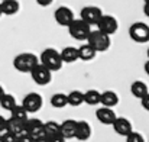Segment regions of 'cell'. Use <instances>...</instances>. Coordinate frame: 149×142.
Returning a JSON list of instances; mask_svg holds the SVG:
<instances>
[{"label": "cell", "instance_id": "cell-37", "mask_svg": "<svg viewBox=\"0 0 149 142\" xmlns=\"http://www.w3.org/2000/svg\"><path fill=\"white\" fill-rule=\"evenodd\" d=\"M143 13H145V16L149 17V4H145V6H143Z\"/></svg>", "mask_w": 149, "mask_h": 142}, {"label": "cell", "instance_id": "cell-32", "mask_svg": "<svg viewBox=\"0 0 149 142\" xmlns=\"http://www.w3.org/2000/svg\"><path fill=\"white\" fill-rule=\"evenodd\" d=\"M52 1H54V0H36V3H38L41 7H47V6H49V4H52Z\"/></svg>", "mask_w": 149, "mask_h": 142}, {"label": "cell", "instance_id": "cell-39", "mask_svg": "<svg viewBox=\"0 0 149 142\" xmlns=\"http://www.w3.org/2000/svg\"><path fill=\"white\" fill-rule=\"evenodd\" d=\"M145 1V4H149V0H143Z\"/></svg>", "mask_w": 149, "mask_h": 142}, {"label": "cell", "instance_id": "cell-12", "mask_svg": "<svg viewBox=\"0 0 149 142\" xmlns=\"http://www.w3.org/2000/svg\"><path fill=\"white\" fill-rule=\"evenodd\" d=\"M96 118H97V120H99L100 123H103V125H111L113 126L114 120L117 119V115H116V112L113 109L103 107L101 106V107H99L96 110Z\"/></svg>", "mask_w": 149, "mask_h": 142}, {"label": "cell", "instance_id": "cell-21", "mask_svg": "<svg viewBox=\"0 0 149 142\" xmlns=\"http://www.w3.org/2000/svg\"><path fill=\"white\" fill-rule=\"evenodd\" d=\"M96 55H97V52L88 44H84L78 48V59H81V61H91L96 58Z\"/></svg>", "mask_w": 149, "mask_h": 142}, {"label": "cell", "instance_id": "cell-7", "mask_svg": "<svg viewBox=\"0 0 149 142\" xmlns=\"http://www.w3.org/2000/svg\"><path fill=\"white\" fill-rule=\"evenodd\" d=\"M117 29H119V22L111 15H103L101 19L99 20V23H97V31L109 35V36L114 35L117 32Z\"/></svg>", "mask_w": 149, "mask_h": 142}, {"label": "cell", "instance_id": "cell-10", "mask_svg": "<svg viewBox=\"0 0 149 142\" xmlns=\"http://www.w3.org/2000/svg\"><path fill=\"white\" fill-rule=\"evenodd\" d=\"M54 17H55V22H56L59 26L68 28V26L71 25V22L75 19V15H74V12H72L70 7H67V6H59V7L55 10Z\"/></svg>", "mask_w": 149, "mask_h": 142}, {"label": "cell", "instance_id": "cell-28", "mask_svg": "<svg viewBox=\"0 0 149 142\" xmlns=\"http://www.w3.org/2000/svg\"><path fill=\"white\" fill-rule=\"evenodd\" d=\"M126 142H145V138L142 136V134L133 131L132 134H129L126 136Z\"/></svg>", "mask_w": 149, "mask_h": 142}, {"label": "cell", "instance_id": "cell-41", "mask_svg": "<svg viewBox=\"0 0 149 142\" xmlns=\"http://www.w3.org/2000/svg\"><path fill=\"white\" fill-rule=\"evenodd\" d=\"M1 15H3V13H1V9H0V16H1Z\"/></svg>", "mask_w": 149, "mask_h": 142}, {"label": "cell", "instance_id": "cell-15", "mask_svg": "<svg viewBox=\"0 0 149 142\" xmlns=\"http://www.w3.org/2000/svg\"><path fill=\"white\" fill-rule=\"evenodd\" d=\"M91 136V126L86 120H77V129H75V139L78 141H87Z\"/></svg>", "mask_w": 149, "mask_h": 142}, {"label": "cell", "instance_id": "cell-26", "mask_svg": "<svg viewBox=\"0 0 149 142\" xmlns=\"http://www.w3.org/2000/svg\"><path fill=\"white\" fill-rule=\"evenodd\" d=\"M67 104H68V99H67V94L64 93H55L51 97V106L55 109H62Z\"/></svg>", "mask_w": 149, "mask_h": 142}, {"label": "cell", "instance_id": "cell-29", "mask_svg": "<svg viewBox=\"0 0 149 142\" xmlns=\"http://www.w3.org/2000/svg\"><path fill=\"white\" fill-rule=\"evenodd\" d=\"M0 142H17V136L10 134V132H1V136H0Z\"/></svg>", "mask_w": 149, "mask_h": 142}, {"label": "cell", "instance_id": "cell-36", "mask_svg": "<svg viewBox=\"0 0 149 142\" xmlns=\"http://www.w3.org/2000/svg\"><path fill=\"white\" fill-rule=\"evenodd\" d=\"M143 70H145V73L149 76V59H146V62H145V65H143Z\"/></svg>", "mask_w": 149, "mask_h": 142}, {"label": "cell", "instance_id": "cell-8", "mask_svg": "<svg viewBox=\"0 0 149 142\" xmlns=\"http://www.w3.org/2000/svg\"><path fill=\"white\" fill-rule=\"evenodd\" d=\"M42 104H44L42 96L39 94V93H35V92L26 94L23 97V101H22V106H23V109L28 113H36V112H39L41 107H42Z\"/></svg>", "mask_w": 149, "mask_h": 142}, {"label": "cell", "instance_id": "cell-3", "mask_svg": "<svg viewBox=\"0 0 149 142\" xmlns=\"http://www.w3.org/2000/svg\"><path fill=\"white\" fill-rule=\"evenodd\" d=\"M87 44L93 48L96 52H106L110 45H111V41H110V36L100 32L97 29L91 31L88 38H87Z\"/></svg>", "mask_w": 149, "mask_h": 142}, {"label": "cell", "instance_id": "cell-17", "mask_svg": "<svg viewBox=\"0 0 149 142\" xmlns=\"http://www.w3.org/2000/svg\"><path fill=\"white\" fill-rule=\"evenodd\" d=\"M4 131L19 136L20 134L25 132V122H19L13 118H9V119H6V129Z\"/></svg>", "mask_w": 149, "mask_h": 142}, {"label": "cell", "instance_id": "cell-16", "mask_svg": "<svg viewBox=\"0 0 149 142\" xmlns=\"http://www.w3.org/2000/svg\"><path fill=\"white\" fill-rule=\"evenodd\" d=\"M119 103V96L116 92H111V90H106L101 93V99H100V104L103 107H110L113 109L114 106H117Z\"/></svg>", "mask_w": 149, "mask_h": 142}, {"label": "cell", "instance_id": "cell-19", "mask_svg": "<svg viewBox=\"0 0 149 142\" xmlns=\"http://www.w3.org/2000/svg\"><path fill=\"white\" fill-rule=\"evenodd\" d=\"M59 54H61V59L64 64H71L78 59V48L75 47L62 48V51H59Z\"/></svg>", "mask_w": 149, "mask_h": 142}, {"label": "cell", "instance_id": "cell-2", "mask_svg": "<svg viewBox=\"0 0 149 142\" xmlns=\"http://www.w3.org/2000/svg\"><path fill=\"white\" fill-rule=\"evenodd\" d=\"M38 64H39V58L32 52H22L16 55L13 59V67L19 73H31Z\"/></svg>", "mask_w": 149, "mask_h": 142}, {"label": "cell", "instance_id": "cell-14", "mask_svg": "<svg viewBox=\"0 0 149 142\" xmlns=\"http://www.w3.org/2000/svg\"><path fill=\"white\" fill-rule=\"evenodd\" d=\"M75 129H77V120L67 119L62 123H59V135L67 141L75 138Z\"/></svg>", "mask_w": 149, "mask_h": 142}, {"label": "cell", "instance_id": "cell-4", "mask_svg": "<svg viewBox=\"0 0 149 142\" xmlns=\"http://www.w3.org/2000/svg\"><path fill=\"white\" fill-rule=\"evenodd\" d=\"M67 29H68L70 35H71L74 39H77V41H87V38H88V35H90V32H91V26L87 25V23H86L84 20H81L80 17H78V19L75 17Z\"/></svg>", "mask_w": 149, "mask_h": 142}, {"label": "cell", "instance_id": "cell-5", "mask_svg": "<svg viewBox=\"0 0 149 142\" xmlns=\"http://www.w3.org/2000/svg\"><path fill=\"white\" fill-rule=\"evenodd\" d=\"M129 36L133 42L138 44L149 42V26L145 22H135L129 28Z\"/></svg>", "mask_w": 149, "mask_h": 142}, {"label": "cell", "instance_id": "cell-1", "mask_svg": "<svg viewBox=\"0 0 149 142\" xmlns=\"http://www.w3.org/2000/svg\"><path fill=\"white\" fill-rule=\"evenodd\" d=\"M39 64H42L45 68H48L51 73L59 71L62 68V65H64V62L61 59V54L55 48H45L41 52V55H39Z\"/></svg>", "mask_w": 149, "mask_h": 142}, {"label": "cell", "instance_id": "cell-25", "mask_svg": "<svg viewBox=\"0 0 149 142\" xmlns=\"http://www.w3.org/2000/svg\"><path fill=\"white\" fill-rule=\"evenodd\" d=\"M44 132L48 138H52V136H56L59 135V123L55 122V120H48L44 123Z\"/></svg>", "mask_w": 149, "mask_h": 142}, {"label": "cell", "instance_id": "cell-31", "mask_svg": "<svg viewBox=\"0 0 149 142\" xmlns=\"http://www.w3.org/2000/svg\"><path fill=\"white\" fill-rule=\"evenodd\" d=\"M141 104H142V107L145 109V110H148L149 112V93L143 99H141Z\"/></svg>", "mask_w": 149, "mask_h": 142}, {"label": "cell", "instance_id": "cell-40", "mask_svg": "<svg viewBox=\"0 0 149 142\" xmlns=\"http://www.w3.org/2000/svg\"><path fill=\"white\" fill-rule=\"evenodd\" d=\"M148 59H149V48H148Z\"/></svg>", "mask_w": 149, "mask_h": 142}, {"label": "cell", "instance_id": "cell-20", "mask_svg": "<svg viewBox=\"0 0 149 142\" xmlns=\"http://www.w3.org/2000/svg\"><path fill=\"white\" fill-rule=\"evenodd\" d=\"M130 93H132L133 97H136V99H143V97L149 93L148 86H146L143 81L136 80V81H133L132 86H130Z\"/></svg>", "mask_w": 149, "mask_h": 142}, {"label": "cell", "instance_id": "cell-23", "mask_svg": "<svg viewBox=\"0 0 149 142\" xmlns=\"http://www.w3.org/2000/svg\"><path fill=\"white\" fill-rule=\"evenodd\" d=\"M68 99V104L70 106H74V107H78L84 103V93L80 92V90H72L67 94Z\"/></svg>", "mask_w": 149, "mask_h": 142}, {"label": "cell", "instance_id": "cell-33", "mask_svg": "<svg viewBox=\"0 0 149 142\" xmlns=\"http://www.w3.org/2000/svg\"><path fill=\"white\" fill-rule=\"evenodd\" d=\"M4 129H6V118H3L0 115V134L4 132Z\"/></svg>", "mask_w": 149, "mask_h": 142}, {"label": "cell", "instance_id": "cell-13", "mask_svg": "<svg viewBox=\"0 0 149 142\" xmlns=\"http://www.w3.org/2000/svg\"><path fill=\"white\" fill-rule=\"evenodd\" d=\"M113 129H114V132H116L117 135L125 136V138H126L129 134L133 132L132 122H130L129 119H126V118H117V119L114 120V123H113Z\"/></svg>", "mask_w": 149, "mask_h": 142}, {"label": "cell", "instance_id": "cell-9", "mask_svg": "<svg viewBox=\"0 0 149 142\" xmlns=\"http://www.w3.org/2000/svg\"><path fill=\"white\" fill-rule=\"evenodd\" d=\"M29 74H31L32 80L38 86H47V84H49L51 80H52V73L48 68H45L42 64H38Z\"/></svg>", "mask_w": 149, "mask_h": 142}, {"label": "cell", "instance_id": "cell-42", "mask_svg": "<svg viewBox=\"0 0 149 142\" xmlns=\"http://www.w3.org/2000/svg\"><path fill=\"white\" fill-rule=\"evenodd\" d=\"M0 136H1V134H0Z\"/></svg>", "mask_w": 149, "mask_h": 142}, {"label": "cell", "instance_id": "cell-30", "mask_svg": "<svg viewBox=\"0 0 149 142\" xmlns=\"http://www.w3.org/2000/svg\"><path fill=\"white\" fill-rule=\"evenodd\" d=\"M35 139L29 135V134H26V132H23V134H20L19 136H17V142H33Z\"/></svg>", "mask_w": 149, "mask_h": 142}, {"label": "cell", "instance_id": "cell-18", "mask_svg": "<svg viewBox=\"0 0 149 142\" xmlns=\"http://www.w3.org/2000/svg\"><path fill=\"white\" fill-rule=\"evenodd\" d=\"M0 9H1V13L6 15V16H13L19 12L20 9V3L17 0H3L0 3Z\"/></svg>", "mask_w": 149, "mask_h": 142}, {"label": "cell", "instance_id": "cell-6", "mask_svg": "<svg viewBox=\"0 0 149 142\" xmlns=\"http://www.w3.org/2000/svg\"><path fill=\"white\" fill-rule=\"evenodd\" d=\"M101 16H103V12L97 6H84L80 12V19L84 20L90 26H97Z\"/></svg>", "mask_w": 149, "mask_h": 142}, {"label": "cell", "instance_id": "cell-11", "mask_svg": "<svg viewBox=\"0 0 149 142\" xmlns=\"http://www.w3.org/2000/svg\"><path fill=\"white\" fill-rule=\"evenodd\" d=\"M25 132L29 134L33 139H36L39 136H44L45 135V132H44V122L36 119V118H29L25 122Z\"/></svg>", "mask_w": 149, "mask_h": 142}, {"label": "cell", "instance_id": "cell-22", "mask_svg": "<svg viewBox=\"0 0 149 142\" xmlns=\"http://www.w3.org/2000/svg\"><path fill=\"white\" fill-rule=\"evenodd\" d=\"M100 99H101V93L99 90H87L84 92V103L88 104V106H97L100 104Z\"/></svg>", "mask_w": 149, "mask_h": 142}, {"label": "cell", "instance_id": "cell-34", "mask_svg": "<svg viewBox=\"0 0 149 142\" xmlns=\"http://www.w3.org/2000/svg\"><path fill=\"white\" fill-rule=\"evenodd\" d=\"M49 142H67L61 135H56V136H52V138H49Z\"/></svg>", "mask_w": 149, "mask_h": 142}, {"label": "cell", "instance_id": "cell-27", "mask_svg": "<svg viewBox=\"0 0 149 142\" xmlns=\"http://www.w3.org/2000/svg\"><path fill=\"white\" fill-rule=\"evenodd\" d=\"M16 104H17V103H16L15 96L9 94V93H6V94L0 99V106H1V109H4V110L12 112V110L15 109V106H16Z\"/></svg>", "mask_w": 149, "mask_h": 142}, {"label": "cell", "instance_id": "cell-35", "mask_svg": "<svg viewBox=\"0 0 149 142\" xmlns=\"http://www.w3.org/2000/svg\"><path fill=\"white\" fill-rule=\"evenodd\" d=\"M33 142H49V138L47 136V135H44V136H39V138H36Z\"/></svg>", "mask_w": 149, "mask_h": 142}, {"label": "cell", "instance_id": "cell-38", "mask_svg": "<svg viewBox=\"0 0 149 142\" xmlns=\"http://www.w3.org/2000/svg\"><path fill=\"white\" fill-rule=\"evenodd\" d=\"M4 94H6V92H4V89H3V87L0 86V99H1V97H3Z\"/></svg>", "mask_w": 149, "mask_h": 142}, {"label": "cell", "instance_id": "cell-24", "mask_svg": "<svg viewBox=\"0 0 149 142\" xmlns=\"http://www.w3.org/2000/svg\"><path fill=\"white\" fill-rule=\"evenodd\" d=\"M10 118H13V119H16L19 122H26L29 119V113L23 109L22 104H16L15 109L10 112Z\"/></svg>", "mask_w": 149, "mask_h": 142}]
</instances>
